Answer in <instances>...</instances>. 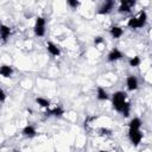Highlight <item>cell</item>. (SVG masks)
<instances>
[{"label":"cell","instance_id":"obj_1","mask_svg":"<svg viewBox=\"0 0 152 152\" xmlns=\"http://www.w3.org/2000/svg\"><path fill=\"white\" fill-rule=\"evenodd\" d=\"M112 104H113V108L121 113L124 116H128L129 115V112H131V104L129 102L127 101V94L125 91H115L112 96Z\"/></svg>","mask_w":152,"mask_h":152},{"label":"cell","instance_id":"obj_2","mask_svg":"<svg viewBox=\"0 0 152 152\" xmlns=\"http://www.w3.org/2000/svg\"><path fill=\"white\" fill-rule=\"evenodd\" d=\"M146 21H147V14H146V12H145V11H139L135 15H133L132 18L128 19L127 26H128L129 28L137 30V28L144 27L145 24H146Z\"/></svg>","mask_w":152,"mask_h":152},{"label":"cell","instance_id":"obj_3","mask_svg":"<svg viewBox=\"0 0 152 152\" xmlns=\"http://www.w3.org/2000/svg\"><path fill=\"white\" fill-rule=\"evenodd\" d=\"M45 19L43 17H38L36 19V24H34V27H33V31H34V34L38 36V37H43L45 34Z\"/></svg>","mask_w":152,"mask_h":152},{"label":"cell","instance_id":"obj_4","mask_svg":"<svg viewBox=\"0 0 152 152\" xmlns=\"http://www.w3.org/2000/svg\"><path fill=\"white\" fill-rule=\"evenodd\" d=\"M128 139L134 146H138L142 140L141 131L140 129H128Z\"/></svg>","mask_w":152,"mask_h":152},{"label":"cell","instance_id":"obj_5","mask_svg":"<svg viewBox=\"0 0 152 152\" xmlns=\"http://www.w3.org/2000/svg\"><path fill=\"white\" fill-rule=\"evenodd\" d=\"M134 6H135L134 0H122L118 7V12L119 13H128V12H131V10Z\"/></svg>","mask_w":152,"mask_h":152},{"label":"cell","instance_id":"obj_6","mask_svg":"<svg viewBox=\"0 0 152 152\" xmlns=\"http://www.w3.org/2000/svg\"><path fill=\"white\" fill-rule=\"evenodd\" d=\"M114 5H115V1H113V0H108V1H106L104 4H102V5L100 6V8H99L97 13H99V14H102V15L108 14V13H110V12H112V10H113Z\"/></svg>","mask_w":152,"mask_h":152},{"label":"cell","instance_id":"obj_7","mask_svg":"<svg viewBox=\"0 0 152 152\" xmlns=\"http://www.w3.org/2000/svg\"><path fill=\"white\" fill-rule=\"evenodd\" d=\"M138 86H139V82H138V78L133 75H128L127 78H126V87L129 91H134L138 89Z\"/></svg>","mask_w":152,"mask_h":152},{"label":"cell","instance_id":"obj_8","mask_svg":"<svg viewBox=\"0 0 152 152\" xmlns=\"http://www.w3.org/2000/svg\"><path fill=\"white\" fill-rule=\"evenodd\" d=\"M11 33H12V30H11L10 26H7V25H5V24H1V25H0V39H1L4 43L8 40Z\"/></svg>","mask_w":152,"mask_h":152},{"label":"cell","instance_id":"obj_9","mask_svg":"<svg viewBox=\"0 0 152 152\" xmlns=\"http://www.w3.org/2000/svg\"><path fill=\"white\" fill-rule=\"evenodd\" d=\"M46 50H48V52H49L51 56H53V57H58V56L61 55V49L58 48V45H56V44L52 43V42H48V43H46Z\"/></svg>","mask_w":152,"mask_h":152},{"label":"cell","instance_id":"obj_10","mask_svg":"<svg viewBox=\"0 0 152 152\" xmlns=\"http://www.w3.org/2000/svg\"><path fill=\"white\" fill-rule=\"evenodd\" d=\"M124 56H122V52L119 50V49H113L109 51V53L107 55V59L108 62H116L119 59H121Z\"/></svg>","mask_w":152,"mask_h":152},{"label":"cell","instance_id":"obj_11","mask_svg":"<svg viewBox=\"0 0 152 152\" xmlns=\"http://www.w3.org/2000/svg\"><path fill=\"white\" fill-rule=\"evenodd\" d=\"M64 114V109L61 106H55L53 108H48L46 109V115L50 116H62Z\"/></svg>","mask_w":152,"mask_h":152},{"label":"cell","instance_id":"obj_12","mask_svg":"<svg viewBox=\"0 0 152 152\" xmlns=\"http://www.w3.org/2000/svg\"><path fill=\"white\" fill-rule=\"evenodd\" d=\"M12 75H13V68L11 65H7V64L0 65V76H2L5 78H8Z\"/></svg>","mask_w":152,"mask_h":152},{"label":"cell","instance_id":"obj_13","mask_svg":"<svg viewBox=\"0 0 152 152\" xmlns=\"http://www.w3.org/2000/svg\"><path fill=\"white\" fill-rule=\"evenodd\" d=\"M21 133H23V135L26 137V138H33V137H36L37 131H36V128H34L32 125H27V126H25V127L23 128Z\"/></svg>","mask_w":152,"mask_h":152},{"label":"cell","instance_id":"obj_14","mask_svg":"<svg viewBox=\"0 0 152 152\" xmlns=\"http://www.w3.org/2000/svg\"><path fill=\"white\" fill-rule=\"evenodd\" d=\"M109 34H110L113 38L118 39V38H120V37L124 34V30H122V27H120V26H112V27L109 28Z\"/></svg>","mask_w":152,"mask_h":152},{"label":"cell","instance_id":"obj_15","mask_svg":"<svg viewBox=\"0 0 152 152\" xmlns=\"http://www.w3.org/2000/svg\"><path fill=\"white\" fill-rule=\"evenodd\" d=\"M96 97H97V100H100V101H106V100H108V93L104 90V88H102V87H97L96 88Z\"/></svg>","mask_w":152,"mask_h":152},{"label":"cell","instance_id":"obj_16","mask_svg":"<svg viewBox=\"0 0 152 152\" xmlns=\"http://www.w3.org/2000/svg\"><path fill=\"white\" fill-rule=\"evenodd\" d=\"M141 125H142V121L140 120V118H133L128 124V128L129 129H140Z\"/></svg>","mask_w":152,"mask_h":152},{"label":"cell","instance_id":"obj_17","mask_svg":"<svg viewBox=\"0 0 152 152\" xmlns=\"http://www.w3.org/2000/svg\"><path fill=\"white\" fill-rule=\"evenodd\" d=\"M36 103L39 104L42 108H45V109H48V108L51 107L50 100H48V99H45V97H37V99H36Z\"/></svg>","mask_w":152,"mask_h":152},{"label":"cell","instance_id":"obj_18","mask_svg":"<svg viewBox=\"0 0 152 152\" xmlns=\"http://www.w3.org/2000/svg\"><path fill=\"white\" fill-rule=\"evenodd\" d=\"M140 63H141V59H140V57H139V56H134V57L129 58V61H128V64H129L131 66H133V68L139 66V65H140Z\"/></svg>","mask_w":152,"mask_h":152},{"label":"cell","instance_id":"obj_19","mask_svg":"<svg viewBox=\"0 0 152 152\" xmlns=\"http://www.w3.org/2000/svg\"><path fill=\"white\" fill-rule=\"evenodd\" d=\"M66 4H68L72 10H76V8L80 6V1H77V0H68Z\"/></svg>","mask_w":152,"mask_h":152},{"label":"cell","instance_id":"obj_20","mask_svg":"<svg viewBox=\"0 0 152 152\" xmlns=\"http://www.w3.org/2000/svg\"><path fill=\"white\" fill-rule=\"evenodd\" d=\"M104 43V39L101 37V36H99V37H96L95 39H94V44L97 46V45H101V44H103Z\"/></svg>","mask_w":152,"mask_h":152},{"label":"cell","instance_id":"obj_21","mask_svg":"<svg viewBox=\"0 0 152 152\" xmlns=\"http://www.w3.org/2000/svg\"><path fill=\"white\" fill-rule=\"evenodd\" d=\"M6 93H5V90L4 89H1L0 88V103H2V102H5V100H6Z\"/></svg>","mask_w":152,"mask_h":152},{"label":"cell","instance_id":"obj_22","mask_svg":"<svg viewBox=\"0 0 152 152\" xmlns=\"http://www.w3.org/2000/svg\"><path fill=\"white\" fill-rule=\"evenodd\" d=\"M99 152H108V151H106V150H100Z\"/></svg>","mask_w":152,"mask_h":152},{"label":"cell","instance_id":"obj_23","mask_svg":"<svg viewBox=\"0 0 152 152\" xmlns=\"http://www.w3.org/2000/svg\"><path fill=\"white\" fill-rule=\"evenodd\" d=\"M12 152H20V151H18V150H13Z\"/></svg>","mask_w":152,"mask_h":152}]
</instances>
